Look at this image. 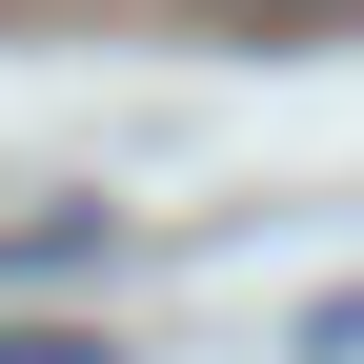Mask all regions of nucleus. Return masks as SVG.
Returning a JSON list of instances; mask_svg holds the SVG:
<instances>
[{
  "label": "nucleus",
  "instance_id": "obj_1",
  "mask_svg": "<svg viewBox=\"0 0 364 364\" xmlns=\"http://www.w3.org/2000/svg\"><path fill=\"white\" fill-rule=\"evenodd\" d=\"M203 41H324V21H364V0H182Z\"/></svg>",
  "mask_w": 364,
  "mask_h": 364
},
{
  "label": "nucleus",
  "instance_id": "obj_2",
  "mask_svg": "<svg viewBox=\"0 0 364 364\" xmlns=\"http://www.w3.org/2000/svg\"><path fill=\"white\" fill-rule=\"evenodd\" d=\"M0 364H122L102 324H0Z\"/></svg>",
  "mask_w": 364,
  "mask_h": 364
}]
</instances>
